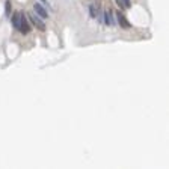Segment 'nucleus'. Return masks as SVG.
Returning a JSON list of instances; mask_svg holds the SVG:
<instances>
[{
	"mask_svg": "<svg viewBox=\"0 0 169 169\" xmlns=\"http://www.w3.org/2000/svg\"><path fill=\"white\" fill-rule=\"evenodd\" d=\"M33 11H35V14H36L38 17H41V18H48L47 9L44 8L41 3H35V5H33Z\"/></svg>",
	"mask_w": 169,
	"mask_h": 169,
	"instance_id": "obj_2",
	"label": "nucleus"
},
{
	"mask_svg": "<svg viewBox=\"0 0 169 169\" xmlns=\"http://www.w3.org/2000/svg\"><path fill=\"white\" fill-rule=\"evenodd\" d=\"M116 18H118V23H119V26L121 27H124V29H130V23H128V20L125 18V17H124L122 14H119L118 12V15H116Z\"/></svg>",
	"mask_w": 169,
	"mask_h": 169,
	"instance_id": "obj_4",
	"label": "nucleus"
},
{
	"mask_svg": "<svg viewBox=\"0 0 169 169\" xmlns=\"http://www.w3.org/2000/svg\"><path fill=\"white\" fill-rule=\"evenodd\" d=\"M89 11H91V17H94V18H97V17L100 15L98 5H91V6H89Z\"/></svg>",
	"mask_w": 169,
	"mask_h": 169,
	"instance_id": "obj_7",
	"label": "nucleus"
},
{
	"mask_svg": "<svg viewBox=\"0 0 169 169\" xmlns=\"http://www.w3.org/2000/svg\"><path fill=\"white\" fill-rule=\"evenodd\" d=\"M5 8H6V11H5V12H6V15L11 17V12H12V6H11V3L6 2V6H5Z\"/></svg>",
	"mask_w": 169,
	"mask_h": 169,
	"instance_id": "obj_8",
	"label": "nucleus"
},
{
	"mask_svg": "<svg viewBox=\"0 0 169 169\" xmlns=\"http://www.w3.org/2000/svg\"><path fill=\"white\" fill-rule=\"evenodd\" d=\"M122 5H124V8H131V2L130 0H121Z\"/></svg>",
	"mask_w": 169,
	"mask_h": 169,
	"instance_id": "obj_9",
	"label": "nucleus"
},
{
	"mask_svg": "<svg viewBox=\"0 0 169 169\" xmlns=\"http://www.w3.org/2000/svg\"><path fill=\"white\" fill-rule=\"evenodd\" d=\"M104 24H107V26H113V24H115L110 9H106V11H104Z\"/></svg>",
	"mask_w": 169,
	"mask_h": 169,
	"instance_id": "obj_5",
	"label": "nucleus"
},
{
	"mask_svg": "<svg viewBox=\"0 0 169 169\" xmlns=\"http://www.w3.org/2000/svg\"><path fill=\"white\" fill-rule=\"evenodd\" d=\"M21 18H23V14H21V12H14V14H12V26L15 27L17 30H20Z\"/></svg>",
	"mask_w": 169,
	"mask_h": 169,
	"instance_id": "obj_3",
	"label": "nucleus"
},
{
	"mask_svg": "<svg viewBox=\"0 0 169 169\" xmlns=\"http://www.w3.org/2000/svg\"><path fill=\"white\" fill-rule=\"evenodd\" d=\"M20 32H21V33H29V32H30V26H29V23H27V20H26L24 15H23V18H21Z\"/></svg>",
	"mask_w": 169,
	"mask_h": 169,
	"instance_id": "obj_6",
	"label": "nucleus"
},
{
	"mask_svg": "<svg viewBox=\"0 0 169 169\" xmlns=\"http://www.w3.org/2000/svg\"><path fill=\"white\" fill-rule=\"evenodd\" d=\"M41 2H42V3H46V5H48V2H47V0H41Z\"/></svg>",
	"mask_w": 169,
	"mask_h": 169,
	"instance_id": "obj_11",
	"label": "nucleus"
},
{
	"mask_svg": "<svg viewBox=\"0 0 169 169\" xmlns=\"http://www.w3.org/2000/svg\"><path fill=\"white\" fill-rule=\"evenodd\" d=\"M29 20L32 21V24L35 26L38 30H41V32H44V30H46V24L42 23V20L39 18V17H38L36 14H30V15H29Z\"/></svg>",
	"mask_w": 169,
	"mask_h": 169,
	"instance_id": "obj_1",
	"label": "nucleus"
},
{
	"mask_svg": "<svg viewBox=\"0 0 169 169\" xmlns=\"http://www.w3.org/2000/svg\"><path fill=\"white\" fill-rule=\"evenodd\" d=\"M116 3H118V6H119L121 9H125V8H124V5H122V2H121V0H116Z\"/></svg>",
	"mask_w": 169,
	"mask_h": 169,
	"instance_id": "obj_10",
	"label": "nucleus"
}]
</instances>
